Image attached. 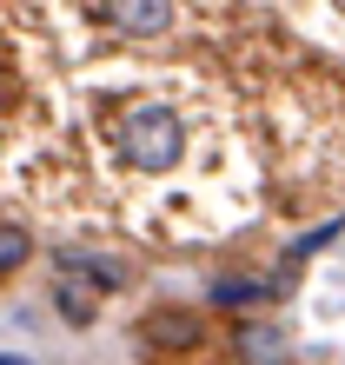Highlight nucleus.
<instances>
[{
    "mask_svg": "<svg viewBox=\"0 0 345 365\" xmlns=\"http://www.w3.org/2000/svg\"><path fill=\"white\" fill-rule=\"evenodd\" d=\"M140 339L166 346V352H186V346H200V319L192 312H153V319H140Z\"/></svg>",
    "mask_w": 345,
    "mask_h": 365,
    "instance_id": "4",
    "label": "nucleus"
},
{
    "mask_svg": "<svg viewBox=\"0 0 345 365\" xmlns=\"http://www.w3.org/2000/svg\"><path fill=\"white\" fill-rule=\"evenodd\" d=\"M53 266H60V279H80V286H93V292H120V279H126L113 259H93V252H73V246H60Z\"/></svg>",
    "mask_w": 345,
    "mask_h": 365,
    "instance_id": "3",
    "label": "nucleus"
},
{
    "mask_svg": "<svg viewBox=\"0 0 345 365\" xmlns=\"http://www.w3.org/2000/svg\"><path fill=\"white\" fill-rule=\"evenodd\" d=\"M0 365H34V359H20V352H0Z\"/></svg>",
    "mask_w": 345,
    "mask_h": 365,
    "instance_id": "9",
    "label": "nucleus"
},
{
    "mask_svg": "<svg viewBox=\"0 0 345 365\" xmlns=\"http://www.w3.org/2000/svg\"><path fill=\"white\" fill-rule=\"evenodd\" d=\"M240 359L246 365H286V332L279 326H246L240 332Z\"/></svg>",
    "mask_w": 345,
    "mask_h": 365,
    "instance_id": "5",
    "label": "nucleus"
},
{
    "mask_svg": "<svg viewBox=\"0 0 345 365\" xmlns=\"http://www.w3.org/2000/svg\"><path fill=\"white\" fill-rule=\"evenodd\" d=\"M259 299H272L266 279H220L212 286V306H259Z\"/></svg>",
    "mask_w": 345,
    "mask_h": 365,
    "instance_id": "7",
    "label": "nucleus"
},
{
    "mask_svg": "<svg viewBox=\"0 0 345 365\" xmlns=\"http://www.w3.org/2000/svg\"><path fill=\"white\" fill-rule=\"evenodd\" d=\"M53 306H60V319H67V326H93L100 292H93V286H80V279H60V286H53Z\"/></svg>",
    "mask_w": 345,
    "mask_h": 365,
    "instance_id": "6",
    "label": "nucleus"
},
{
    "mask_svg": "<svg viewBox=\"0 0 345 365\" xmlns=\"http://www.w3.org/2000/svg\"><path fill=\"white\" fill-rule=\"evenodd\" d=\"M0 113H7V73H0Z\"/></svg>",
    "mask_w": 345,
    "mask_h": 365,
    "instance_id": "10",
    "label": "nucleus"
},
{
    "mask_svg": "<svg viewBox=\"0 0 345 365\" xmlns=\"http://www.w3.org/2000/svg\"><path fill=\"white\" fill-rule=\"evenodd\" d=\"M172 0H100V27H113L120 40H160L172 27Z\"/></svg>",
    "mask_w": 345,
    "mask_h": 365,
    "instance_id": "2",
    "label": "nucleus"
},
{
    "mask_svg": "<svg viewBox=\"0 0 345 365\" xmlns=\"http://www.w3.org/2000/svg\"><path fill=\"white\" fill-rule=\"evenodd\" d=\"M27 252H34V240L20 226H0V272H14V266H27Z\"/></svg>",
    "mask_w": 345,
    "mask_h": 365,
    "instance_id": "8",
    "label": "nucleus"
},
{
    "mask_svg": "<svg viewBox=\"0 0 345 365\" xmlns=\"http://www.w3.org/2000/svg\"><path fill=\"white\" fill-rule=\"evenodd\" d=\"M106 140H113V153L133 173H172L186 160V120L160 100H126L113 113V126H106Z\"/></svg>",
    "mask_w": 345,
    "mask_h": 365,
    "instance_id": "1",
    "label": "nucleus"
}]
</instances>
